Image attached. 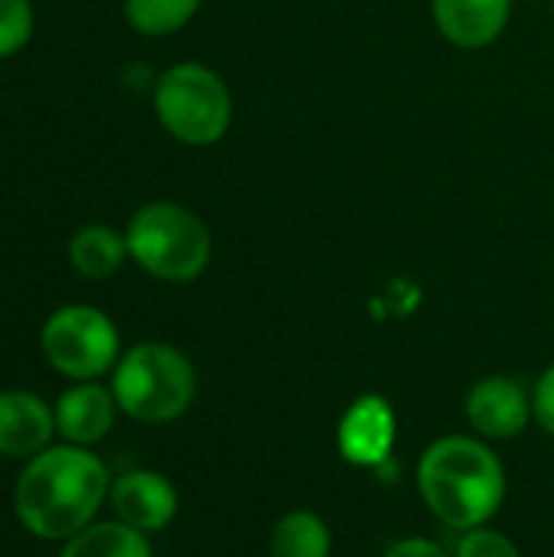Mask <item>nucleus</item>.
I'll return each mask as SVG.
<instances>
[{"mask_svg": "<svg viewBox=\"0 0 554 557\" xmlns=\"http://www.w3.org/2000/svg\"><path fill=\"white\" fill-rule=\"evenodd\" d=\"M56 434L52 408L33 392H0V454L36 457Z\"/></svg>", "mask_w": 554, "mask_h": 557, "instance_id": "nucleus-12", "label": "nucleus"}, {"mask_svg": "<svg viewBox=\"0 0 554 557\" xmlns=\"http://www.w3.org/2000/svg\"><path fill=\"white\" fill-rule=\"evenodd\" d=\"M153 114L176 144L212 147L232 131L235 98L216 69L176 62L153 82Z\"/></svg>", "mask_w": 554, "mask_h": 557, "instance_id": "nucleus-5", "label": "nucleus"}, {"mask_svg": "<svg viewBox=\"0 0 554 557\" xmlns=\"http://www.w3.org/2000/svg\"><path fill=\"white\" fill-rule=\"evenodd\" d=\"M39 349L59 375L72 382H95L118 366L121 333L104 310L69 304L42 323Z\"/></svg>", "mask_w": 554, "mask_h": 557, "instance_id": "nucleus-6", "label": "nucleus"}, {"mask_svg": "<svg viewBox=\"0 0 554 557\" xmlns=\"http://www.w3.org/2000/svg\"><path fill=\"white\" fill-rule=\"evenodd\" d=\"M127 258H131L127 238L114 225L91 222V225H82L69 238V264L75 274H82L88 281H104L111 274H118Z\"/></svg>", "mask_w": 554, "mask_h": 557, "instance_id": "nucleus-13", "label": "nucleus"}, {"mask_svg": "<svg viewBox=\"0 0 554 557\" xmlns=\"http://www.w3.org/2000/svg\"><path fill=\"white\" fill-rule=\"evenodd\" d=\"M464 418L483 441H516L532 421V388L513 375H483L464 395Z\"/></svg>", "mask_w": 554, "mask_h": 557, "instance_id": "nucleus-8", "label": "nucleus"}, {"mask_svg": "<svg viewBox=\"0 0 554 557\" xmlns=\"http://www.w3.org/2000/svg\"><path fill=\"white\" fill-rule=\"evenodd\" d=\"M111 512L118 522L153 535L163 532L176 512H180V493L176 486L157 473V470H131L121 473L118 480H111V493H108Z\"/></svg>", "mask_w": 554, "mask_h": 557, "instance_id": "nucleus-9", "label": "nucleus"}, {"mask_svg": "<svg viewBox=\"0 0 554 557\" xmlns=\"http://www.w3.org/2000/svg\"><path fill=\"white\" fill-rule=\"evenodd\" d=\"M33 3L29 0H0V59L16 55L33 39Z\"/></svg>", "mask_w": 554, "mask_h": 557, "instance_id": "nucleus-17", "label": "nucleus"}, {"mask_svg": "<svg viewBox=\"0 0 554 557\" xmlns=\"http://www.w3.org/2000/svg\"><path fill=\"white\" fill-rule=\"evenodd\" d=\"M131 261L163 284H189L206 274L212 261V232L209 225L183 202L153 199L144 202L127 228Z\"/></svg>", "mask_w": 554, "mask_h": 557, "instance_id": "nucleus-3", "label": "nucleus"}, {"mask_svg": "<svg viewBox=\"0 0 554 557\" xmlns=\"http://www.w3.org/2000/svg\"><path fill=\"white\" fill-rule=\"evenodd\" d=\"M118 401L111 395V388L98 385V382H75L72 388H65L52 408L56 414V434L65 444L75 447H91L101 437H108V431L114 428L118 418Z\"/></svg>", "mask_w": 554, "mask_h": 557, "instance_id": "nucleus-11", "label": "nucleus"}, {"mask_svg": "<svg viewBox=\"0 0 554 557\" xmlns=\"http://www.w3.org/2000/svg\"><path fill=\"white\" fill-rule=\"evenodd\" d=\"M108 493V467L88 447L59 444L29 457L16 480L13 506L29 535L69 542L95 522Z\"/></svg>", "mask_w": 554, "mask_h": 557, "instance_id": "nucleus-1", "label": "nucleus"}, {"mask_svg": "<svg viewBox=\"0 0 554 557\" xmlns=\"http://www.w3.org/2000/svg\"><path fill=\"white\" fill-rule=\"evenodd\" d=\"M415 486L428 512L451 532L490 525L506 503V467L477 434H447L428 444Z\"/></svg>", "mask_w": 554, "mask_h": 557, "instance_id": "nucleus-2", "label": "nucleus"}, {"mask_svg": "<svg viewBox=\"0 0 554 557\" xmlns=\"http://www.w3.org/2000/svg\"><path fill=\"white\" fill-rule=\"evenodd\" d=\"M398 444V414L379 392H366L346 405L336 424V450L349 467L379 470Z\"/></svg>", "mask_w": 554, "mask_h": 557, "instance_id": "nucleus-7", "label": "nucleus"}, {"mask_svg": "<svg viewBox=\"0 0 554 557\" xmlns=\"http://www.w3.org/2000/svg\"><path fill=\"white\" fill-rule=\"evenodd\" d=\"M385 557H454V552H447L441 542L424 539V535H408L389 545Z\"/></svg>", "mask_w": 554, "mask_h": 557, "instance_id": "nucleus-20", "label": "nucleus"}, {"mask_svg": "<svg viewBox=\"0 0 554 557\" xmlns=\"http://www.w3.org/2000/svg\"><path fill=\"white\" fill-rule=\"evenodd\" d=\"M454 557H522V552L509 535H503L490 525H480V529L460 532V539L454 545Z\"/></svg>", "mask_w": 554, "mask_h": 557, "instance_id": "nucleus-18", "label": "nucleus"}, {"mask_svg": "<svg viewBox=\"0 0 554 557\" xmlns=\"http://www.w3.org/2000/svg\"><path fill=\"white\" fill-rule=\"evenodd\" d=\"M271 557H333L330 525L310 509H287L274 519L268 535Z\"/></svg>", "mask_w": 554, "mask_h": 557, "instance_id": "nucleus-14", "label": "nucleus"}, {"mask_svg": "<svg viewBox=\"0 0 554 557\" xmlns=\"http://www.w3.org/2000/svg\"><path fill=\"white\" fill-rule=\"evenodd\" d=\"M532 411H535V424L549 437H554V362L545 366V372L532 385Z\"/></svg>", "mask_w": 554, "mask_h": 557, "instance_id": "nucleus-19", "label": "nucleus"}, {"mask_svg": "<svg viewBox=\"0 0 554 557\" xmlns=\"http://www.w3.org/2000/svg\"><path fill=\"white\" fill-rule=\"evenodd\" d=\"M202 0H124V20L134 33L160 39L193 23Z\"/></svg>", "mask_w": 554, "mask_h": 557, "instance_id": "nucleus-16", "label": "nucleus"}, {"mask_svg": "<svg viewBox=\"0 0 554 557\" xmlns=\"http://www.w3.org/2000/svg\"><path fill=\"white\" fill-rule=\"evenodd\" d=\"M59 557H153L150 535L124 522H91L69 542H62Z\"/></svg>", "mask_w": 554, "mask_h": 557, "instance_id": "nucleus-15", "label": "nucleus"}, {"mask_svg": "<svg viewBox=\"0 0 554 557\" xmlns=\"http://www.w3.org/2000/svg\"><path fill=\"white\" fill-rule=\"evenodd\" d=\"M111 395L131 421L170 424L196 401V369L186 352L170 343H137L121 352L111 369Z\"/></svg>", "mask_w": 554, "mask_h": 557, "instance_id": "nucleus-4", "label": "nucleus"}, {"mask_svg": "<svg viewBox=\"0 0 554 557\" xmlns=\"http://www.w3.org/2000/svg\"><path fill=\"white\" fill-rule=\"evenodd\" d=\"M516 0H431V20L441 33L457 49H487L493 46L509 20H513Z\"/></svg>", "mask_w": 554, "mask_h": 557, "instance_id": "nucleus-10", "label": "nucleus"}]
</instances>
